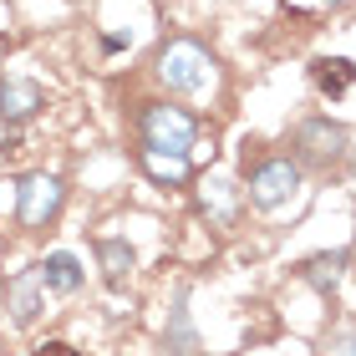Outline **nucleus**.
<instances>
[{
	"label": "nucleus",
	"instance_id": "1",
	"mask_svg": "<svg viewBox=\"0 0 356 356\" xmlns=\"http://www.w3.org/2000/svg\"><path fill=\"white\" fill-rule=\"evenodd\" d=\"M158 76H163V87H168V92L199 97V92L214 87V56H209L199 41L178 36V41H168L163 51H158Z\"/></svg>",
	"mask_w": 356,
	"mask_h": 356
},
{
	"label": "nucleus",
	"instance_id": "2",
	"mask_svg": "<svg viewBox=\"0 0 356 356\" xmlns=\"http://www.w3.org/2000/svg\"><path fill=\"white\" fill-rule=\"evenodd\" d=\"M138 138H143V148L188 153L193 143H199V122H193V112H184V107L143 102V112H138Z\"/></svg>",
	"mask_w": 356,
	"mask_h": 356
},
{
	"label": "nucleus",
	"instance_id": "3",
	"mask_svg": "<svg viewBox=\"0 0 356 356\" xmlns=\"http://www.w3.org/2000/svg\"><path fill=\"white\" fill-rule=\"evenodd\" d=\"M61 204H67V188H61L56 173H26L21 184H15V219H21L26 229H51Z\"/></svg>",
	"mask_w": 356,
	"mask_h": 356
},
{
	"label": "nucleus",
	"instance_id": "4",
	"mask_svg": "<svg viewBox=\"0 0 356 356\" xmlns=\"http://www.w3.org/2000/svg\"><path fill=\"white\" fill-rule=\"evenodd\" d=\"M290 143H296V163L300 168H331V163H341L346 148H351L346 127L331 122V118H305Z\"/></svg>",
	"mask_w": 356,
	"mask_h": 356
},
{
	"label": "nucleus",
	"instance_id": "5",
	"mask_svg": "<svg viewBox=\"0 0 356 356\" xmlns=\"http://www.w3.org/2000/svg\"><path fill=\"white\" fill-rule=\"evenodd\" d=\"M300 184H305V168L296 158H265V163H254V173H250V204L265 209V214L270 209H285L300 193Z\"/></svg>",
	"mask_w": 356,
	"mask_h": 356
},
{
	"label": "nucleus",
	"instance_id": "6",
	"mask_svg": "<svg viewBox=\"0 0 356 356\" xmlns=\"http://www.w3.org/2000/svg\"><path fill=\"white\" fill-rule=\"evenodd\" d=\"M6 311H10L15 326H36V321H41V311H46V280H41V265L21 270V275L6 285Z\"/></svg>",
	"mask_w": 356,
	"mask_h": 356
},
{
	"label": "nucleus",
	"instance_id": "7",
	"mask_svg": "<svg viewBox=\"0 0 356 356\" xmlns=\"http://www.w3.org/2000/svg\"><path fill=\"white\" fill-rule=\"evenodd\" d=\"M41 107H46V97H41L36 82H26V76H0V118H6L10 127L31 122Z\"/></svg>",
	"mask_w": 356,
	"mask_h": 356
},
{
	"label": "nucleus",
	"instance_id": "8",
	"mask_svg": "<svg viewBox=\"0 0 356 356\" xmlns=\"http://www.w3.org/2000/svg\"><path fill=\"white\" fill-rule=\"evenodd\" d=\"M163 351H173V356L199 351V331H193V321H188V290L184 285L173 290V311H168V326H163Z\"/></svg>",
	"mask_w": 356,
	"mask_h": 356
},
{
	"label": "nucleus",
	"instance_id": "9",
	"mask_svg": "<svg viewBox=\"0 0 356 356\" xmlns=\"http://www.w3.org/2000/svg\"><path fill=\"white\" fill-rule=\"evenodd\" d=\"M138 163L143 173L153 178V184H163V188H184L188 184V153H163V148H138Z\"/></svg>",
	"mask_w": 356,
	"mask_h": 356
},
{
	"label": "nucleus",
	"instance_id": "10",
	"mask_svg": "<svg viewBox=\"0 0 356 356\" xmlns=\"http://www.w3.org/2000/svg\"><path fill=\"white\" fill-rule=\"evenodd\" d=\"M41 280H46L51 296H72V290H82L87 270H82V260H76L72 250H56V254H46V260H41Z\"/></svg>",
	"mask_w": 356,
	"mask_h": 356
},
{
	"label": "nucleus",
	"instance_id": "11",
	"mask_svg": "<svg viewBox=\"0 0 356 356\" xmlns=\"http://www.w3.org/2000/svg\"><path fill=\"white\" fill-rule=\"evenodd\" d=\"M97 265H102V280L112 285V290H122L127 285V275H133V245H127V239H97Z\"/></svg>",
	"mask_w": 356,
	"mask_h": 356
},
{
	"label": "nucleus",
	"instance_id": "12",
	"mask_svg": "<svg viewBox=\"0 0 356 356\" xmlns=\"http://www.w3.org/2000/svg\"><path fill=\"white\" fill-rule=\"evenodd\" d=\"M199 204H204V214L219 224H234V209H239V193H234V184L229 178H204V188H199Z\"/></svg>",
	"mask_w": 356,
	"mask_h": 356
},
{
	"label": "nucleus",
	"instance_id": "13",
	"mask_svg": "<svg viewBox=\"0 0 356 356\" xmlns=\"http://www.w3.org/2000/svg\"><path fill=\"white\" fill-rule=\"evenodd\" d=\"M341 270H346V250H331V254H316V260L300 265V280L321 290V296H331L336 285H341Z\"/></svg>",
	"mask_w": 356,
	"mask_h": 356
},
{
	"label": "nucleus",
	"instance_id": "14",
	"mask_svg": "<svg viewBox=\"0 0 356 356\" xmlns=\"http://www.w3.org/2000/svg\"><path fill=\"white\" fill-rule=\"evenodd\" d=\"M351 82H356V67H351V61H341V56H336V61H316V87H321V92L341 97Z\"/></svg>",
	"mask_w": 356,
	"mask_h": 356
},
{
	"label": "nucleus",
	"instance_id": "15",
	"mask_svg": "<svg viewBox=\"0 0 356 356\" xmlns=\"http://www.w3.org/2000/svg\"><path fill=\"white\" fill-rule=\"evenodd\" d=\"M326 356H356V331H336L326 341Z\"/></svg>",
	"mask_w": 356,
	"mask_h": 356
},
{
	"label": "nucleus",
	"instance_id": "16",
	"mask_svg": "<svg viewBox=\"0 0 356 356\" xmlns=\"http://www.w3.org/2000/svg\"><path fill=\"white\" fill-rule=\"evenodd\" d=\"M41 356H82V351H72L67 341H46V346H41Z\"/></svg>",
	"mask_w": 356,
	"mask_h": 356
},
{
	"label": "nucleus",
	"instance_id": "17",
	"mask_svg": "<svg viewBox=\"0 0 356 356\" xmlns=\"http://www.w3.org/2000/svg\"><path fill=\"white\" fill-rule=\"evenodd\" d=\"M326 6H331V10H341V6H346V0H326Z\"/></svg>",
	"mask_w": 356,
	"mask_h": 356
},
{
	"label": "nucleus",
	"instance_id": "18",
	"mask_svg": "<svg viewBox=\"0 0 356 356\" xmlns=\"http://www.w3.org/2000/svg\"><path fill=\"white\" fill-rule=\"evenodd\" d=\"M351 163H356V158H351Z\"/></svg>",
	"mask_w": 356,
	"mask_h": 356
}]
</instances>
